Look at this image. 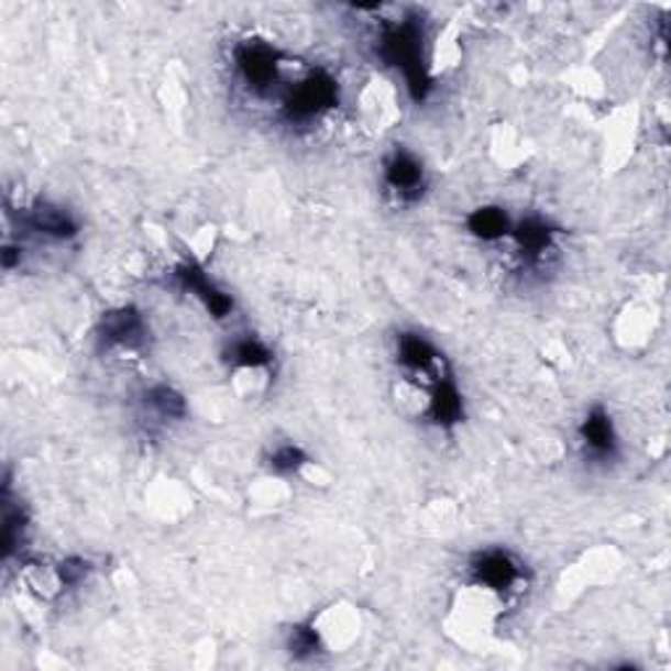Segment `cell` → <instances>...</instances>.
Here are the masks:
<instances>
[{
  "label": "cell",
  "mask_w": 671,
  "mask_h": 671,
  "mask_svg": "<svg viewBox=\"0 0 671 671\" xmlns=\"http://www.w3.org/2000/svg\"><path fill=\"white\" fill-rule=\"evenodd\" d=\"M339 102V85L326 72H307L302 77H294L284 95V111L286 121L297 123V127H310L326 116Z\"/></svg>",
  "instance_id": "obj_2"
},
{
  "label": "cell",
  "mask_w": 671,
  "mask_h": 671,
  "mask_svg": "<svg viewBox=\"0 0 671 671\" xmlns=\"http://www.w3.org/2000/svg\"><path fill=\"white\" fill-rule=\"evenodd\" d=\"M231 362H234V367H271L273 362V352L268 346L263 344V341L252 339V336H244V339H237L234 344H231Z\"/></svg>",
  "instance_id": "obj_12"
},
{
  "label": "cell",
  "mask_w": 671,
  "mask_h": 671,
  "mask_svg": "<svg viewBox=\"0 0 671 671\" xmlns=\"http://www.w3.org/2000/svg\"><path fill=\"white\" fill-rule=\"evenodd\" d=\"M307 457L302 454V449H297L294 443H286V447H278L271 457V468L276 472H299L307 468Z\"/></svg>",
  "instance_id": "obj_13"
},
{
  "label": "cell",
  "mask_w": 671,
  "mask_h": 671,
  "mask_svg": "<svg viewBox=\"0 0 671 671\" xmlns=\"http://www.w3.org/2000/svg\"><path fill=\"white\" fill-rule=\"evenodd\" d=\"M234 61L244 90L257 95V98L271 95L278 85L289 87V81H286V61L278 56L276 47L260 43V40H250V43L237 47Z\"/></svg>",
  "instance_id": "obj_3"
},
{
  "label": "cell",
  "mask_w": 671,
  "mask_h": 671,
  "mask_svg": "<svg viewBox=\"0 0 671 671\" xmlns=\"http://www.w3.org/2000/svg\"><path fill=\"white\" fill-rule=\"evenodd\" d=\"M147 339L145 318L134 310V307H119L102 315L98 326V341L102 349L113 352H136Z\"/></svg>",
  "instance_id": "obj_5"
},
{
  "label": "cell",
  "mask_w": 671,
  "mask_h": 671,
  "mask_svg": "<svg viewBox=\"0 0 671 671\" xmlns=\"http://www.w3.org/2000/svg\"><path fill=\"white\" fill-rule=\"evenodd\" d=\"M145 407L163 422H176L187 417V402H184V396L176 394L174 388L168 386L150 388L145 394Z\"/></svg>",
  "instance_id": "obj_10"
},
{
  "label": "cell",
  "mask_w": 671,
  "mask_h": 671,
  "mask_svg": "<svg viewBox=\"0 0 671 671\" xmlns=\"http://www.w3.org/2000/svg\"><path fill=\"white\" fill-rule=\"evenodd\" d=\"M24 226L32 231V234L45 237V239H58V242L79 234V223L74 221L72 213L51 202H40V205H34V208L26 210Z\"/></svg>",
  "instance_id": "obj_7"
},
{
  "label": "cell",
  "mask_w": 671,
  "mask_h": 671,
  "mask_svg": "<svg viewBox=\"0 0 671 671\" xmlns=\"http://www.w3.org/2000/svg\"><path fill=\"white\" fill-rule=\"evenodd\" d=\"M472 578H475V587H483V591L493 593L496 598L517 593L525 585L522 564L509 551L502 549L477 553L472 559Z\"/></svg>",
  "instance_id": "obj_4"
},
{
  "label": "cell",
  "mask_w": 671,
  "mask_h": 671,
  "mask_svg": "<svg viewBox=\"0 0 671 671\" xmlns=\"http://www.w3.org/2000/svg\"><path fill=\"white\" fill-rule=\"evenodd\" d=\"M176 278H179L184 289L195 294V297L208 307V312L216 315V318H226V315L234 310V302H231L229 294L218 289L213 280L205 276L200 268H195V265H182V268L176 271Z\"/></svg>",
  "instance_id": "obj_8"
},
{
  "label": "cell",
  "mask_w": 671,
  "mask_h": 671,
  "mask_svg": "<svg viewBox=\"0 0 671 671\" xmlns=\"http://www.w3.org/2000/svg\"><path fill=\"white\" fill-rule=\"evenodd\" d=\"M468 226L472 234L483 239V242H496V239L512 234L509 218L498 208H477L475 213L470 216Z\"/></svg>",
  "instance_id": "obj_11"
},
{
  "label": "cell",
  "mask_w": 671,
  "mask_h": 671,
  "mask_svg": "<svg viewBox=\"0 0 671 671\" xmlns=\"http://www.w3.org/2000/svg\"><path fill=\"white\" fill-rule=\"evenodd\" d=\"M381 58L402 74L413 98H426L430 81L426 68V34L417 19H404L381 32Z\"/></svg>",
  "instance_id": "obj_1"
},
{
  "label": "cell",
  "mask_w": 671,
  "mask_h": 671,
  "mask_svg": "<svg viewBox=\"0 0 671 671\" xmlns=\"http://www.w3.org/2000/svg\"><path fill=\"white\" fill-rule=\"evenodd\" d=\"M580 438H582V447L587 449V454L601 459V462H606V459L614 457L616 451V433H614V422L612 417H608L606 409H591L587 413L585 420H582L580 426Z\"/></svg>",
  "instance_id": "obj_9"
},
{
  "label": "cell",
  "mask_w": 671,
  "mask_h": 671,
  "mask_svg": "<svg viewBox=\"0 0 671 671\" xmlns=\"http://www.w3.org/2000/svg\"><path fill=\"white\" fill-rule=\"evenodd\" d=\"M383 179L392 195L399 197L402 202H413L426 189V168L407 150H394L388 155L386 166H383Z\"/></svg>",
  "instance_id": "obj_6"
}]
</instances>
